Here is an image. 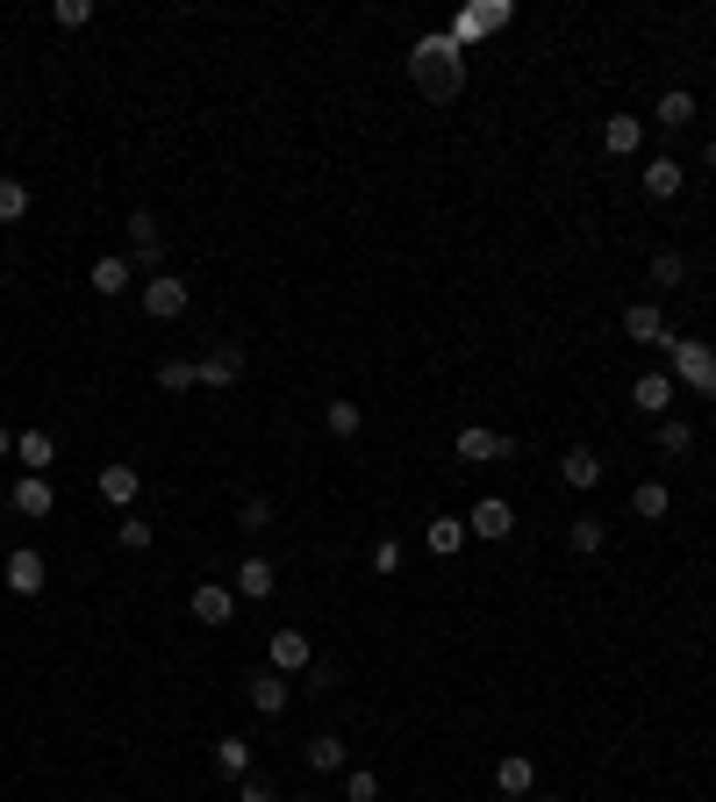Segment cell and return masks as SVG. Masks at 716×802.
<instances>
[{"mask_svg": "<svg viewBox=\"0 0 716 802\" xmlns=\"http://www.w3.org/2000/svg\"><path fill=\"white\" fill-rule=\"evenodd\" d=\"M129 272H136V265L122 259V251H108V259H94V272H86V280H94V294L115 301V294H129Z\"/></svg>", "mask_w": 716, "mask_h": 802, "instance_id": "20", "label": "cell"}, {"mask_svg": "<svg viewBox=\"0 0 716 802\" xmlns=\"http://www.w3.org/2000/svg\"><path fill=\"white\" fill-rule=\"evenodd\" d=\"M158 387H165V395H187V387H201V366H194V358H165Z\"/></svg>", "mask_w": 716, "mask_h": 802, "instance_id": "30", "label": "cell"}, {"mask_svg": "<svg viewBox=\"0 0 716 802\" xmlns=\"http://www.w3.org/2000/svg\"><path fill=\"white\" fill-rule=\"evenodd\" d=\"M666 366H674V381L703 387V395L716 402V352L703 337H674V330H666Z\"/></svg>", "mask_w": 716, "mask_h": 802, "instance_id": "2", "label": "cell"}, {"mask_svg": "<svg viewBox=\"0 0 716 802\" xmlns=\"http://www.w3.org/2000/svg\"><path fill=\"white\" fill-rule=\"evenodd\" d=\"M51 22H58V29H86V22H94V0H58Z\"/></svg>", "mask_w": 716, "mask_h": 802, "instance_id": "37", "label": "cell"}, {"mask_svg": "<svg viewBox=\"0 0 716 802\" xmlns=\"http://www.w3.org/2000/svg\"><path fill=\"white\" fill-rule=\"evenodd\" d=\"M637 144H645V123H637V115H609L602 123V150L609 158H631Z\"/></svg>", "mask_w": 716, "mask_h": 802, "instance_id": "19", "label": "cell"}, {"mask_svg": "<svg viewBox=\"0 0 716 802\" xmlns=\"http://www.w3.org/2000/svg\"><path fill=\"white\" fill-rule=\"evenodd\" d=\"M8 502H14V517H51V509H58V494H51V480H43V473H22Z\"/></svg>", "mask_w": 716, "mask_h": 802, "instance_id": "13", "label": "cell"}, {"mask_svg": "<svg viewBox=\"0 0 716 802\" xmlns=\"http://www.w3.org/2000/svg\"><path fill=\"white\" fill-rule=\"evenodd\" d=\"M230 587H237L243 602H266L272 587H280V573H272V559H258V552H251V559L237 566V581H230Z\"/></svg>", "mask_w": 716, "mask_h": 802, "instance_id": "16", "label": "cell"}, {"mask_svg": "<svg viewBox=\"0 0 716 802\" xmlns=\"http://www.w3.org/2000/svg\"><path fill=\"white\" fill-rule=\"evenodd\" d=\"M466 72L474 65H466V51L452 43V29L445 37H416V51H408V80H416V94L437 101V108L466 94Z\"/></svg>", "mask_w": 716, "mask_h": 802, "instance_id": "1", "label": "cell"}, {"mask_svg": "<svg viewBox=\"0 0 716 802\" xmlns=\"http://www.w3.org/2000/svg\"><path fill=\"white\" fill-rule=\"evenodd\" d=\"M623 337L631 344H666V315L652 309V301H631V309H623Z\"/></svg>", "mask_w": 716, "mask_h": 802, "instance_id": "15", "label": "cell"}, {"mask_svg": "<svg viewBox=\"0 0 716 802\" xmlns=\"http://www.w3.org/2000/svg\"><path fill=\"white\" fill-rule=\"evenodd\" d=\"M14 459H22L29 473H51V466H58V445L43 430H22V437H14Z\"/></svg>", "mask_w": 716, "mask_h": 802, "instance_id": "24", "label": "cell"}, {"mask_svg": "<svg viewBox=\"0 0 716 802\" xmlns=\"http://www.w3.org/2000/svg\"><path fill=\"white\" fill-rule=\"evenodd\" d=\"M538 802H559V795H538Z\"/></svg>", "mask_w": 716, "mask_h": 802, "instance_id": "44", "label": "cell"}, {"mask_svg": "<svg viewBox=\"0 0 716 802\" xmlns=\"http://www.w3.org/2000/svg\"><path fill=\"white\" fill-rule=\"evenodd\" d=\"M660 451H674V459H681V451H695V430L681 416H660Z\"/></svg>", "mask_w": 716, "mask_h": 802, "instance_id": "35", "label": "cell"}, {"mask_svg": "<svg viewBox=\"0 0 716 802\" xmlns=\"http://www.w3.org/2000/svg\"><path fill=\"white\" fill-rule=\"evenodd\" d=\"M115 544H122V552H151V523L144 517H122L115 523Z\"/></svg>", "mask_w": 716, "mask_h": 802, "instance_id": "36", "label": "cell"}, {"mask_svg": "<svg viewBox=\"0 0 716 802\" xmlns=\"http://www.w3.org/2000/svg\"><path fill=\"white\" fill-rule=\"evenodd\" d=\"M452 451H459L466 466H495V459H516V437H501V430H480V423H466V430L452 437Z\"/></svg>", "mask_w": 716, "mask_h": 802, "instance_id": "5", "label": "cell"}, {"mask_svg": "<svg viewBox=\"0 0 716 802\" xmlns=\"http://www.w3.org/2000/svg\"><path fill=\"white\" fill-rule=\"evenodd\" d=\"M688 280V259L681 251H652V287H681Z\"/></svg>", "mask_w": 716, "mask_h": 802, "instance_id": "33", "label": "cell"}, {"mask_svg": "<svg viewBox=\"0 0 716 802\" xmlns=\"http://www.w3.org/2000/svg\"><path fill=\"white\" fill-rule=\"evenodd\" d=\"M373 573H402V544H394V538L373 544Z\"/></svg>", "mask_w": 716, "mask_h": 802, "instance_id": "39", "label": "cell"}, {"mask_svg": "<svg viewBox=\"0 0 716 802\" xmlns=\"http://www.w3.org/2000/svg\"><path fill=\"white\" fill-rule=\"evenodd\" d=\"M216 767L230 781H251V746H243V738H216Z\"/></svg>", "mask_w": 716, "mask_h": 802, "instance_id": "29", "label": "cell"}, {"mask_svg": "<svg viewBox=\"0 0 716 802\" xmlns=\"http://www.w3.org/2000/svg\"><path fill=\"white\" fill-rule=\"evenodd\" d=\"M666 509H674V494H666V480H637V488H631V517L660 523Z\"/></svg>", "mask_w": 716, "mask_h": 802, "instance_id": "25", "label": "cell"}, {"mask_svg": "<svg viewBox=\"0 0 716 802\" xmlns=\"http://www.w3.org/2000/svg\"><path fill=\"white\" fill-rule=\"evenodd\" d=\"M266 659H272V674H309L315 667L309 631H272V638H266Z\"/></svg>", "mask_w": 716, "mask_h": 802, "instance_id": "6", "label": "cell"}, {"mask_svg": "<svg viewBox=\"0 0 716 802\" xmlns=\"http://www.w3.org/2000/svg\"><path fill=\"white\" fill-rule=\"evenodd\" d=\"M187 616H194L201 631H222V624L237 616V587H222V581H201V587L187 595Z\"/></svg>", "mask_w": 716, "mask_h": 802, "instance_id": "4", "label": "cell"}, {"mask_svg": "<svg viewBox=\"0 0 716 802\" xmlns=\"http://www.w3.org/2000/svg\"><path fill=\"white\" fill-rule=\"evenodd\" d=\"M136 488H144V473H136L129 459H108V466H101V502H108V509H129Z\"/></svg>", "mask_w": 716, "mask_h": 802, "instance_id": "11", "label": "cell"}, {"mask_svg": "<svg viewBox=\"0 0 716 802\" xmlns=\"http://www.w3.org/2000/svg\"><path fill=\"white\" fill-rule=\"evenodd\" d=\"M344 802H380V774L373 767H344Z\"/></svg>", "mask_w": 716, "mask_h": 802, "instance_id": "32", "label": "cell"}, {"mask_svg": "<svg viewBox=\"0 0 716 802\" xmlns=\"http://www.w3.org/2000/svg\"><path fill=\"white\" fill-rule=\"evenodd\" d=\"M201 366V387H237L243 381V344H216L208 358H194Z\"/></svg>", "mask_w": 716, "mask_h": 802, "instance_id": "12", "label": "cell"}, {"mask_svg": "<svg viewBox=\"0 0 716 802\" xmlns=\"http://www.w3.org/2000/svg\"><path fill=\"white\" fill-rule=\"evenodd\" d=\"M243 802H280L272 789H258V781H243Z\"/></svg>", "mask_w": 716, "mask_h": 802, "instance_id": "40", "label": "cell"}, {"mask_svg": "<svg viewBox=\"0 0 716 802\" xmlns=\"http://www.w3.org/2000/svg\"><path fill=\"white\" fill-rule=\"evenodd\" d=\"M237 523H243V531H272V502H266V494H251V502L237 509Z\"/></svg>", "mask_w": 716, "mask_h": 802, "instance_id": "38", "label": "cell"}, {"mask_svg": "<svg viewBox=\"0 0 716 802\" xmlns=\"http://www.w3.org/2000/svg\"><path fill=\"white\" fill-rule=\"evenodd\" d=\"M129 265L151 272V280L165 272V230H158V216H151V208H136V216H129Z\"/></svg>", "mask_w": 716, "mask_h": 802, "instance_id": "3", "label": "cell"}, {"mask_svg": "<svg viewBox=\"0 0 716 802\" xmlns=\"http://www.w3.org/2000/svg\"><path fill=\"white\" fill-rule=\"evenodd\" d=\"M559 480H567V488H602V459L588 445H573L567 459H559Z\"/></svg>", "mask_w": 716, "mask_h": 802, "instance_id": "21", "label": "cell"}, {"mask_svg": "<svg viewBox=\"0 0 716 802\" xmlns=\"http://www.w3.org/2000/svg\"><path fill=\"white\" fill-rule=\"evenodd\" d=\"M495 789L509 795V802L538 789V767H530V752H501V767H495Z\"/></svg>", "mask_w": 716, "mask_h": 802, "instance_id": "14", "label": "cell"}, {"mask_svg": "<svg viewBox=\"0 0 716 802\" xmlns=\"http://www.w3.org/2000/svg\"><path fill=\"white\" fill-rule=\"evenodd\" d=\"M495 29H509V8H466V14H452V43H459V51H474L480 37H495Z\"/></svg>", "mask_w": 716, "mask_h": 802, "instance_id": "8", "label": "cell"}, {"mask_svg": "<svg viewBox=\"0 0 716 802\" xmlns=\"http://www.w3.org/2000/svg\"><path fill=\"white\" fill-rule=\"evenodd\" d=\"M301 802H309V795H301Z\"/></svg>", "mask_w": 716, "mask_h": 802, "instance_id": "46", "label": "cell"}, {"mask_svg": "<svg viewBox=\"0 0 716 802\" xmlns=\"http://www.w3.org/2000/svg\"><path fill=\"white\" fill-rule=\"evenodd\" d=\"M423 544H430L437 559H452V552H459V544H466V517H437L430 531H423Z\"/></svg>", "mask_w": 716, "mask_h": 802, "instance_id": "28", "label": "cell"}, {"mask_svg": "<svg viewBox=\"0 0 716 802\" xmlns=\"http://www.w3.org/2000/svg\"><path fill=\"white\" fill-rule=\"evenodd\" d=\"M703 165H709V173H716V136H709V144H703Z\"/></svg>", "mask_w": 716, "mask_h": 802, "instance_id": "42", "label": "cell"}, {"mask_svg": "<svg viewBox=\"0 0 716 802\" xmlns=\"http://www.w3.org/2000/svg\"><path fill=\"white\" fill-rule=\"evenodd\" d=\"M144 315H158V323L187 315V280H179V272H158V280H144Z\"/></svg>", "mask_w": 716, "mask_h": 802, "instance_id": "9", "label": "cell"}, {"mask_svg": "<svg viewBox=\"0 0 716 802\" xmlns=\"http://www.w3.org/2000/svg\"><path fill=\"white\" fill-rule=\"evenodd\" d=\"M8 451H14V430H8V423H0V459H8Z\"/></svg>", "mask_w": 716, "mask_h": 802, "instance_id": "41", "label": "cell"}, {"mask_svg": "<svg viewBox=\"0 0 716 802\" xmlns=\"http://www.w3.org/2000/svg\"><path fill=\"white\" fill-rule=\"evenodd\" d=\"M323 423H330V437H359V423H365V416H359V402H330V408H323Z\"/></svg>", "mask_w": 716, "mask_h": 802, "instance_id": "34", "label": "cell"}, {"mask_svg": "<svg viewBox=\"0 0 716 802\" xmlns=\"http://www.w3.org/2000/svg\"><path fill=\"white\" fill-rule=\"evenodd\" d=\"M567 544H573V552H588V559H595L602 544H609V531H602L595 517H573V531H567Z\"/></svg>", "mask_w": 716, "mask_h": 802, "instance_id": "31", "label": "cell"}, {"mask_svg": "<svg viewBox=\"0 0 716 802\" xmlns=\"http://www.w3.org/2000/svg\"><path fill=\"white\" fill-rule=\"evenodd\" d=\"M695 115H703V108H695V94H688V86H674V94H660V108H652V123H660V129H688Z\"/></svg>", "mask_w": 716, "mask_h": 802, "instance_id": "22", "label": "cell"}, {"mask_svg": "<svg viewBox=\"0 0 716 802\" xmlns=\"http://www.w3.org/2000/svg\"><path fill=\"white\" fill-rule=\"evenodd\" d=\"M0 287H8V265H0Z\"/></svg>", "mask_w": 716, "mask_h": 802, "instance_id": "43", "label": "cell"}, {"mask_svg": "<svg viewBox=\"0 0 716 802\" xmlns=\"http://www.w3.org/2000/svg\"><path fill=\"white\" fill-rule=\"evenodd\" d=\"M0 581L14 587V595H43V581H51V566H43V552H8V573H0Z\"/></svg>", "mask_w": 716, "mask_h": 802, "instance_id": "10", "label": "cell"}, {"mask_svg": "<svg viewBox=\"0 0 716 802\" xmlns=\"http://www.w3.org/2000/svg\"><path fill=\"white\" fill-rule=\"evenodd\" d=\"M309 767H315V774H344V767H352V760H344V738L338 731L309 738Z\"/></svg>", "mask_w": 716, "mask_h": 802, "instance_id": "27", "label": "cell"}, {"mask_svg": "<svg viewBox=\"0 0 716 802\" xmlns=\"http://www.w3.org/2000/svg\"><path fill=\"white\" fill-rule=\"evenodd\" d=\"M631 402L645 408V416H666V408H674V373H637Z\"/></svg>", "mask_w": 716, "mask_h": 802, "instance_id": "18", "label": "cell"}, {"mask_svg": "<svg viewBox=\"0 0 716 802\" xmlns=\"http://www.w3.org/2000/svg\"><path fill=\"white\" fill-rule=\"evenodd\" d=\"M681 179H688V173H681V158H645V194H652V201H674Z\"/></svg>", "mask_w": 716, "mask_h": 802, "instance_id": "23", "label": "cell"}, {"mask_svg": "<svg viewBox=\"0 0 716 802\" xmlns=\"http://www.w3.org/2000/svg\"><path fill=\"white\" fill-rule=\"evenodd\" d=\"M29 201H37V194H29V179L0 173V230H8V222H22V216H29Z\"/></svg>", "mask_w": 716, "mask_h": 802, "instance_id": "26", "label": "cell"}, {"mask_svg": "<svg viewBox=\"0 0 716 802\" xmlns=\"http://www.w3.org/2000/svg\"><path fill=\"white\" fill-rule=\"evenodd\" d=\"M509 531H516V509L501 502V494H480V502H474V517H466V538H487V544H501Z\"/></svg>", "mask_w": 716, "mask_h": 802, "instance_id": "7", "label": "cell"}, {"mask_svg": "<svg viewBox=\"0 0 716 802\" xmlns=\"http://www.w3.org/2000/svg\"><path fill=\"white\" fill-rule=\"evenodd\" d=\"M501 802H509V795H501Z\"/></svg>", "mask_w": 716, "mask_h": 802, "instance_id": "45", "label": "cell"}, {"mask_svg": "<svg viewBox=\"0 0 716 802\" xmlns=\"http://www.w3.org/2000/svg\"><path fill=\"white\" fill-rule=\"evenodd\" d=\"M243 695H251L258 717H280L287 695H294V680H287V674H251V688H243Z\"/></svg>", "mask_w": 716, "mask_h": 802, "instance_id": "17", "label": "cell"}]
</instances>
